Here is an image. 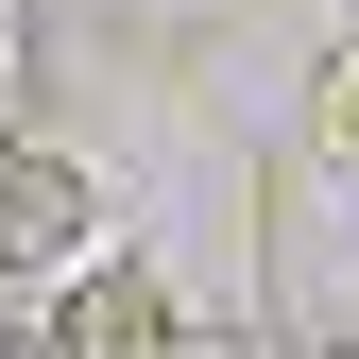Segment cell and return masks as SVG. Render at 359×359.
Wrapping results in <instances>:
<instances>
[{
	"label": "cell",
	"instance_id": "1",
	"mask_svg": "<svg viewBox=\"0 0 359 359\" xmlns=\"http://www.w3.org/2000/svg\"><path fill=\"white\" fill-rule=\"evenodd\" d=\"M103 257V171L52 137H0V291H69Z\"/></svg>",
	"mask_w": 359,
	"mask_h": 359
},
{
	"label": "cell",
	"instance_id": "3",
	"mask_svg": "<svg viewBox=\"0 0 359 359\" xmlns=\"http://www.w3.org/2000/svg\"><path fill=\"white\" fill-rule=\"evenodd\" d=\"M308 154H325V171H359V34L325 52V86H308Z\"/></svg>",
	"mask_w": 359,
	"mask_h": 359
},
{
	"label": "cell",
	"instance_id": "2",
	"mask_svg": "<svg viewBox=\"0 0 359 359\" xmlns=\"http://www.w3.org/2000/svg\"><path fill=\"white\" fill-rule=\"evenodd\" d=\"M52 359H171V291L137 274V257H86V274L52 291Z\"/></svg>",
	"mask_w": 359,
	"mask_h": 359
}]
</instances>
